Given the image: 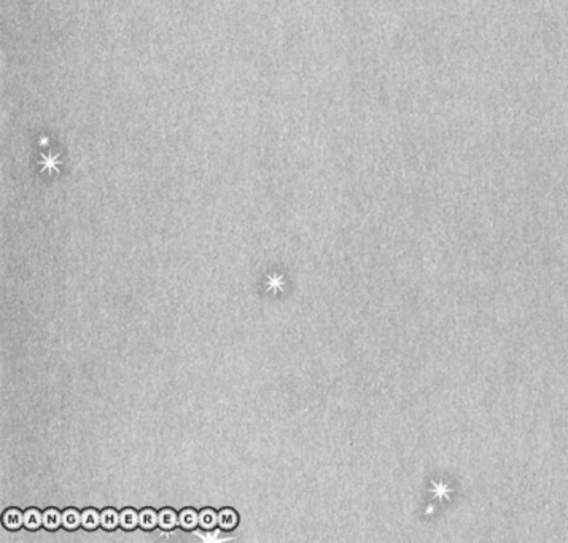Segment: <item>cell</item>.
Wrapping results in <instances>:
<instances>
[{
	"label": "cell",
	"mask_w": 568,
	"mask_h": 543,
	"mask_svg": "<svg viewBox=\"0 0 568 543\" xmlns=\"http://www.w3.org/2000/svg\"><path fill=\"white\" fill-rule=\"evenodd\" d=\"M61 523H62V515H59L58 510L50 508V510H46L43 513V524H45V527L56 529V527H59V524H61Z\"/></svg>",
	"instance_id": "obj_3"
},
{
	"label": "cell",
	"mask_w": 568,
	"mask_h": 543,
	"mask_svg": "<svg viewBox=\"0 0 568 543\" xmlns=\"http://www.w3.org/2000/svg\"><path fill=\"white\" fill-rule=\"evenodd\" d=\"M119 523V516L115 510H105L100 515V524L105 529H115Z\"/></svg>",
	"instance_id": "obj_7"
},
{
	"label": "cell",
	"mask_w": 568,
	"mask_h": 543,
	"mask_svg": "<svg viewBox=\"0 0 568 543\" xmlns=\"http://www.w3.org/2000/svg\"><path fill=\"white\" fill-rule=\"evenodd\" d=\"M216 521H218V516L215 515L212 510H204L201 511V515H199V524L204 527V529H212Z\"/></svg>",
	"instance_id": "obj_12"
},
{
	"label": "cell",
	"mask_w": 568,
	"mask_h": 543,
	"mask_svg": "<svg viewBox=\"0 0 568 543\" xmlns=\"http://www.w3.org/2000/svg\"><path fill=\"white\" fill-rule=\"evenodd\" d=\"M158 523H159V516L153 510H143L138 515V524L143 529H153Z\"/></svg>",
	"instance_id": "obj_2"
},
{
	"label": "cell",
	"mask_w": 568,
	"mask_h": 543,
	"mask_svg": "<svg viewBox=\"0 0 568 543\" xmlns=\"http://www.w3.org/2000/svg\"><path fill=\"white\" fill-rule=\"evenodd\" d=\"M178 521L185 529H193V527H196V524L199 523V515L195 510H183L182 515H180V518H178Z\"/></svg>",
	"instance_id": "obj_5"
},
{
	"label": "cell",
	"mask_w": 568,
	"mask_h": 543,
	"mask_svg": "<svg viewBox=\"0 0 568 543\" xmlns=\"http://www.w3.org/2000/svg\"><path fill=\"white\" fill-rule=\"evenodd\" d=\"M81 523V516L78 515L77 510H67L62 515V524L67 529H75Z\"/></svg>",
	"instance_id": "obj_11"
},
{
	"label": "cell",
	"mask_w": 568,
	"mask_h": 543,
	"mask_svg": "<svg viewBox=\"0 0 568 543\" xmlns=\"http://www.w3.org/2000/svg\"><path fill=\"white\" fill-rule=\"evenodd\" d=\"M177 515L172 510H162L159 513V526L162 529H172L177 524Z\"/></svg>",
	"instance_id": "obj_10"
},
{
	"label": "cell",
	"mask_w": 568,
	"mask_h": 543,
	"mask_svg": "<svg viewBox=\"0 0 568 543\" xmlns=\"http://www.w3.org/2000/svg\"><path fill=\"white\" fill-rule=\"evenodd\" d=\"M218 523L223 529H233L237 524V515L233 510H223L218 516Z\"/></svg>",
	"instance_id": "obj_8"
},
{
	"label": "cell",
	"mask_w": 568,
	"mask_h": 543,
	"mask_svg": "<svg viewBox=\"0 0 568 543\" xmlns=\"http://www.w3.org/2000/svg\"><path fill=\"white\" fill-rule=\"evenodd\" d=\"M100 523V515H98V511L96 510H84L83 515H81V524L83 527L86 529H94L98 527V524Z\"/></svg>",
	"instance_id": "obj_4"
},
{
	"label": "cell",
	"mask_w": 568,
	"mask_h": 543,
	"mask_svg": "<svg viewBox=\"0 0 568 543\" xmlns=\"http://www.w3.org/2000/svg\"><path fill=\"white\" fill-rule=\"evenodd\" d=\"M43 523V516L40 515L39 510H27L24 513V524L29 529H37Z\"/></svg>",
	"instance_id": "obj_6"
},
{
	"label": "cell",
	"mask_w": 568,
	"mask_h": 543,
	"mask_svg": "<svg viewBox=\"0 0 568 543\" xmlns=\"http://www.w3.org/2000/svg\"><path fill=\"white\" fill-rule=\"evenodd\" d=\"M119 523H121V526L124 529H134L136 524L138 523V515L134 511V510H124L121 513V516H119Z\"/></svg>",
	"instance_id": "obj_9"
},
{
	"label": "cell",
	"mask_w": 568,
	"mask_h": 543,
	"mask_svg": "<svg viewBox=\"0 0 568 543\" xmlns=\"http://www.w3.org/2000/svg\"><path fill=\"white\" fill-rule=\"evenodd\" d=\"M24 523V515L18 510H8L3 515V524L8 529H18Z\"/></svg>",
	"instance_id": "obj_1"
}]
</instances>
